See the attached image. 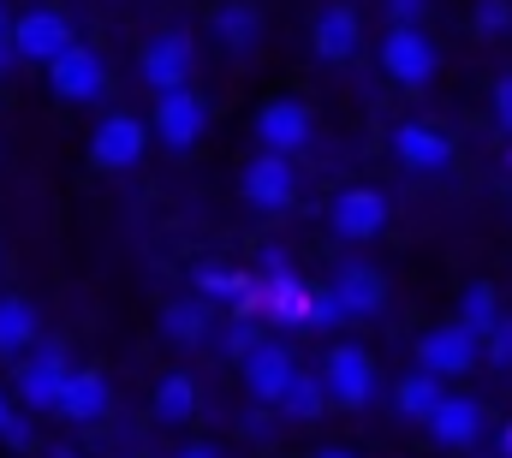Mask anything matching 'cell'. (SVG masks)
Segmentation results:
<instances>
[{
	"mask_svg": "<svg viewBox=\"0 0 512 458\" xmlns=\"http://www.w3.org/2000/svg\"><path fill=\"white\" fill-rule=\"evenodd\" d=\"M256 316H268L274 328H310V286L292 274V256L286 250H262Z\"/></svg>",
	"mask_w": 512,
	"mask_h": 458,
	"instance_id": "obj_1",
	"label": "cell"
},
{
	"mask_svg": "<svg viewBox=\"0 0 512 458\" xmlns=\"http://www.w3.org/2000/svg\"><path fill=\"white\" fill-rule=\"evenodd\" d=\"M322 387H328V399H334L340 411H364L370 393H376V357L358 340L328 345V357H322Z\"/></svg>",
	"mask_w": 512,
	"mask_h": 458,
	"instance_id": "obj_2",
	"label": "cell"
},
{
	"mask_svg": "<svg viewBox=\"0 0 512 458\" xmlns=\"http://www.w3.org/2000/svg\"><path fill=\"white\" fill-rule=\"evenodd\" d=\"M382 72L393 78V84H405V90L435 84L441 54H435V42L423 36V24H387V36H382Z\"/></svg>",
	"mask_w": 512,
	"mask_h": 458,
	"instance_id": "obj_3",
	"label": "cell"
},
{
	"mask_svg": "<svg viewBox=\"0 0 512 458\" xmlns=\"http://www.w3.org/2000/svg\"><path fill=\"white\" fill-rule=\"evenodd\" d=\"M137 72H143V84H149L155 96L191 90V72H197V42H191V30H161V36H149Z\"/></svg>",
	"mask_w": 512,
	"mask_h": 458,
	"instance_id": "obj_4",
	"label": "cell"
},
{
	"mask_svg": "<svg viewBox=\"0 0 512 458\" xmlns=\"http://www.w3.org/2000/svg\"><path fill=\"white\" fill-rule=\"evenodd\" d=\"M328 232L346 238V244H364V238H382L387 232V197L376 185H346L328 197Z\"/></svg>",
	"mask_w": 512,
	"mask_h": 458,
	"instance_id": "obj_5",
	"label": "cell"
},
{
	"mask_svg": "<svg viewBox=\"0 0 512 458\" xmlns=\"http://www.w3.org/2000/svg\"><path fill=\"white\" fill-rule=\"evenodd\" d=\"M239 191H245V203L262 209V215H280V209H292V197H298V167L286 161V155H251L245 161V173H239Z\"/></svg>",
	"mask_w": 512,
	"mask_h": 458,
	"instance_id": "obj_6",
	"label": "cell"
},
{
	"mask_svg": "<svg viewBox=\"0 0 512 458\" xmlns=\"http://www.w3.org/2000/svg\"><path fill=\"white\" fill-rule=\"evenodd\" d=\"M477 363H483V345L471 340L459 322H441V328H429V334L417 340V369H423V375H435V381L471 375Z\"/></svg>",
	"mask_w": 512,
	"mask_h": 458,
	"instance_id": "obj_7",
	"label": "cell"
},
{
	"mask_svg": "<svg viewBox=\"0 0 512 458\" xmlns=\"http://www.w3.org/2000/svg\"><path fill=\"white\" fill-rule=\"evenodd\" d=\"M256 137H262V149L268 155H298L310 137H316V114L304 108V102H292V96H274V102H262V114H256Z\"/></svg>",
	"mask_w": 512,
	"mask_h": 458,
	"instance_id": "obj_8",
	"label": "cell"
},
{
	"mask_svg": "<svg viewBox=\"0 0 512 458\" xmlns=\"http://www.w3.org/2000/svg\"><path fill=\"white\" fill-rule=\"evenodd\" d=\"M155 137L167 143V149H191L203 131H209V102L197 96V90H167V96H155Z\"/></svg>",
	"mask_w": 512,
	"mask_h": 458,
	"instance_id": "obj_9",
	"label": "cell"
},
{
	"mask_svg": "<svg viewBox=\"0 0 512 458\" xmlns=\"http://www.w3.org/2000/svg\"><path fill=\"white\" fill-rule=\"evenodd\" d=\"M48 84H54V96H60V102H96V96L108 90V66H102V54H96V48L72 42L60 60H48Z\"/></svg>",
	"mask_w": 512,
	"mask_h": 458,
	"instance_id": "obj_10",
	"label": "cell"
},
{
	"mask_svg": "<svg viewBox=\"0 0 512 458\" xmlns=\"http://www.w3.org/2000/svg\"><path fill=\"white\" fill-rule=\"evenodd\" d=\"M66 375H72L66 351H60V345H36V351L18 363V399H24L30 411H54V405H60Z\"/></svg>",
	"mask_w": 512,
	"mask_h": 458,
	"instance_id": "obj_11",
	"label": "cell"
},
{
	"mask_svg": "<svg viewBox=\"0 0 512 458\" xmlns=\"http://www.w3.org/2000/svg\"><path fill=\"white\" fill-rule=\"evenodd\" d=\"M143 149H149V125H143L137 114H108L102 125H96V137H90V161L108 167V173L137 167Z\"/></svg>",
	"mask_w": 512,
	"mask_h": 458,
	"instance_id": "obj_12",
	"label": "cell"
},
{
	"mask_svg": "<svg viewBox=\"0 0 512 458\" xmlns=\"http://www.w3.org/2000/svg\"><path fill=\"white\" fill-rule=\"evenodd\" d=\"M72 42H78V36H72L66 12H48V6H42V12H24V18L12 24V54H18V60H42V66H48V60H60Z\"/></svg>",
	"mask_w": 512,
	"mask_h": 458,
	"instance_id": "obj_13",
	"label": "cell"
},
{
	"mask_svg": "<svg viewBox=\"0 0 512 458\" xmlns=\"http://www.w3.org/2000/svg\"><path fill=\"white\" fill-rule=\"evenodd\" d=\"M393 155H399L405 173H447L453 167V137L435 131V125H423V119H405L393 131Z\"/></svg>",
	"mask_w": 512,
	"mask_h": 458,
	"instance_id": "obj_14",
	"label": "cell"
},
{
	"mask_svg": "<svg viewBox=\"0 0 512 458\" xmlns=\"http://www.w3.org/2000/svg\"><path fill=\"white\" fill-rule=\"evenodd\" d=\"M328 292H334V304L346 316H376L387 304V280H382L376 262H340L334 280H328Z\"/></svg>",
	"mask_w": 512,
	"mask_h": 458,
	"instance_id": "obj_15",
	"label": "cell"
},
{
	"mask_svg": "<svg viewBox=\"0 0 512 458\" xmlns=\"http://www.w3.org/2000/svg\"><path fill=\"white\" fill-rule=\"evenodd\" d=\"M423 429H429L435 447H477V435H483V405L465 399V393H447V399L429 411Z\"/></svg>",
	"mask_w": 512,
	"mask_h": 458,
	"instance_id": "obj_16",
	"label": "cell"
},
{
	"mask_svg": "<svg viewBox=\"0 0 512 458\" xmlns=\"http://www.w3.org/2000/svg\"><path fill=\"white\" fill-rule=\"evenodd\" d=\"M292 375H298V363H292V351L280 340H262L251 357H245V387H251L262 405H280V393H286Z\"/></svg>",
	"mask_w": 512,
	"mask_h": 458,
	"instance_id": "obj_17",
	"label": "cell"
},
{
	"mask_svg": "<svg viewBox=\"0 0 512 458\" xmlns=\"http://www.w3.org/2000/svg\"><path fill=\"white\" fill-rule=\"evenodd\" d=\"M108 405H114L108 375H96V369H72L66 387H60V405H54V411H60L66 423H102Z\"/></svg>",
	"mask_w": 512,
	"mask_h": 458,
	"instance_id": "obj_18",
	"label": "cell"
},
{
	"mask_svg": "<svg viewBox=\"0 0 512 458\" xmlns=\"http://www.w3.org/2000/svg\"><path fill=\"white\" fill-rule=\"evenodd\" d=\"M310 42H316V54H322V60H352V54H358V42H364L358 12H352V6H322V12H316V24H310Z\"/></svg>",
	"mask_w": 512,
	"mask_h": 458,
	"instance_id": "obj_19",
	"label": "cell"
},
{
	"mask_svg": "<svg viewBox=\"0 0 512 458\" xmlns=\"http://www.w3.org/2000/svg\"><path fill=\"white\" fill-rule=\"evenodd\" d=\"M197 292L227 304L233 316H256V280L239 268H197Z\"/></svg>",
	"mask_w": 512,
	"mask_h": 458,
	"instance_id": "obj_20",
	"label": "cell"
},
{
	"mask_svg": "<svg viewBox=\"0 0 512 458\" xmlns=\"http://www.w3.org/2000/svg\"><path fill=\"white\" fill-rule=\"evenodd\" d=\"M215 36H221L227 54H251L256 42H262V12H256L251 0H227V6H215Z\"/></svg>",
	"mask_w": 512,
	"mask_h": 458,
	"instance_id": "obj_21",
	"label": "cell"
},
{
	"mask_svg": "<svg viewBox=\"0 0 512 458\" xmlns=\"http://www.w3.org/2000/svg\"><path fill=\"white\" fill-rule=\"evenodd\" d=\"M441 399H447V381H435V375H423V369L399 375V387H393V411L411 417V423H429V411H435Z\"/></svg>",
	"mask_w": 512,
	"mask_h": 458,
	"instance_id": "obj_22",
	"label": "cell"
},
{
	"mask_svg": "<svg viewBox=\"0 0 512 458\" xmlns=\"http://www.w3.org/2000/svg\"><path fill=\"white\" fill-rule=\"evenodd\" d=\"M495 322H501V298H495V286H489V280H471V286L459 292V328L483 345V334H489Z\"/></svg>",
	"mask_w": 512,
	"mask_h": 458,
	"instance_id": "obj_23",
	"label": "cell"
},
{
	"mask_svg": "<svg viewBox=\"0 0 512 458\" xmlns=\"http://www.w3.org/2000/svg\"><path fill=\"white\" fill-rule=\"evenodd\" d=\"M191 417H197V381L185 369L161 375V387H155V423H191Z\"/></svg>",
	"mask_w": 512,
	"mask_h": 458,
	"instance_id": "obj_24",
	"label": "cell"
},
{
	"mask_svg": "<svg viewBox=\"0 0 512 458\" xmlns=\"http://www.w3.org/2000/svg\"><path fill=\"white\" fill-rule=\"evenodd\" d=\"M274 411H286L292 423H316V417L328 411V387H322V375H304V369H298V375L286 381V393H280Z\"/></svg>",
	"mask_w": 512,
	"mask_h": 458,
	"instance_id": "obj_25",
	"label": "cell"
},
{
	"mask_svg": "<svg viewBox=\"0 0 512 458\" xmlns=\"http://www.w3.org/2000/svg\"><path fill=\"white\" fill-rule=\"evenodd\" d=\"M36 345V310L24 298H0V357H18Z\"/></svg>",
	"mask_w": 512,
	"mask_h": 458,
	"instance_id": "obj_26",
	"label": "cell"
},
{
	"mask_svg": "<svg viewBox=\"0 0 512 458\" xmlns=\"http://www.w3.org/2000/svg\"><path fill=\"white\" fill-rule=\"evenodd\" d=\"M161 334H167L173 345H197L203 334H209V310H203L197 298H179V304L161 310Z\"/></svg>",
	"mask_w": 512,
	"mask_h": 458,
	"instance_id": "obj_27",
	"label": "cell"
},
{
	"mask_svg": "<svg viewBox=\"0 0 512 458\" xmlns=\"http://www.w3.org/2000/svg\"><path fill=\"white\" fill-rule=\"evenodd\" d=\"M471 30L477 36H507L512 30V0H471Z\"/></svg>",
	"mask_w": 512,
	"mask_h": 458,
	"instance_id": "obj_28",
	"label": "cell"
},
{
	"mask_svg": "<svg viewBox=\"0 0 512 458\" xmlns=\"http://www.w3.org/2000/svg\"><path fill=\"white\" fill-rule=\"evenodd\" d=\"M483 363H495V369H512V310H501V322L483 334Z\"/></svg>",
	"mask_w": 512,
	"mask_h": 458,
	"instance_id": "obj_29",
	"label": "cell"
},
{
	"mask_svg": "<svg viewBox=\"0 0 512 458\" xmlns=\"http://www.w3.org/2000/svg\"><path fill=\"white\" fill-rule=\"evenodd\" d=\"M256 345H262V328H256L251 316H233V328H227V357H239V363H245Z\"/></svg>",
	"mask_w": 512,
	"mask_h": 458,
	"instance_id": "obj_30",
	"label": "cell"
},
{
	"mask_svg": "<svg viewBox=\"0 0 512 458\" xmlns=\"http://www.w3.org/2000/svg\"><path fill=\"white\" fill-rule=\"evenodd\" d=\"M346 322V310L334 304V292L328 286H310V328H340Z\"/></svg>",
	"mask_w": 512,
	"mask_h": 458,
	"instance_id": "obj_31",
	"label": "cell"
},
{
	"mask_svg": "<svg viewBox=\"0 0 512 458\" xmlns=\"http://www.w3.org/2000/svg\"><path fill=\"white\" fill-rule=\"evenodd\" d=\"M0 441H6V447H18V453H24V447H30V423H24V417H18V411H12V417H6V423H0Z\"/></svg>",
	"mask_w": 512,
	"mask_h": 458,
	"instance_id": "obj_32",
	"label": "cell"
},
{
	"mask_svg": "<svg viewBox=\"0 0 512 458\" xmlns=\"http://www.w3.org/2000/svg\"><path fill=\"white\" fill-rule=\"evenodd\" d=\"M387 12H393V24H417L429 12V0H387Z\"/></svg>",
	"mask_w": 512,
	"mask_h": 458,
	"instance_id": "obj_33",
	"label": "cell"
},
{
	"mask_svg": "<svg viewBox=\"0 0 512 458\" xmlns=\"http://www.w3.org/2000/svg\"><path fill=\"white\" fill-rule=\"evenodd\" d=\"M495 119H501V125L512 131V72L501 78V84H495Z\"/></svg>",
	"mask_w": 512,
	"mask_h": 458,
	"instance_id": "obj_34",
	"label": "cell"
},
{
	"mask_svg": "<svg viewBox=\"0 0 512 458\" xmlns=\"http://www.w3.org/2000/svg\"><path fill=\"white\" fill-rule=\"evenodd\" d=\"M6 66H12V24L0 18V72H6Z\"/></svg>",
	"mask_w": 512,
	"mask_h": 458,
	"instance_id": "obj_35",
	"label": "cell"
},
{
	"mask_svg": "<svg viewBox=\"0 0 512 458\" xmlns=\"http://www.w3.org/2000/svg\"><path fill=\"white\" fill-rule=\"evenodd\" d=\"M179 458H227V453H221V447H209V441H197V447H185Z\"/></svg>",
	"mask_w": 512,
	"mask_h": 458,
	"instance_id": "obj_36",
	"label": "cell"
},
{
	"mask_svg": "<svg viewBox=\"0 0 512 458\" xmlns=\"http://www.w3.org/2000/svg\"><path fill=\"white\" fill-rule=\"evenodd\" d=\"M316 458H364V453H352V447H316Z\"/></svg>",
	"mask_w": 512,
	"mask_h": 458,
	"instance_id": "obj_37",
	"label": "cell"
},
{
	"mask_svg": "<svg viewBox=\"0 0 512 458\" xmlns=\"http://www.w3.org/2000/svg\"><path fill=\"white\" fill-rule=\"evenodd\" d=\"M501 453L512 458V423H507V429H501Z\"/></svg>",
	"mask_w": 512,
	"mask_h": 458,
	"instance_id": "obj_38",
	"label": "cell"
},
{
	"mask_svg": "<svg viewBox=\"0 0 512 458\" xmlns=\"http://www.w3.org/2000/svg\"><path fill=\"white\" fill-rule=\"evenodd\" d=\"M6 417H12V399H6V393H0V423H6Z\"/></svg>",
	"mask_w": 512,
	"mask_h": 458,
	"instance_id": "obj_39",
	"label": "cell"
},
{
	"mask_svg": "<svg viewBox=\"0 0 512 458\" xmlns=\"http://www.w3.org/2000/svg\"><path fill=\"white\" fill-rule=\"evenodd\" d=\"M54 458H78V453H72V447H54Z\"/></svg>",
	"mask_w": 512,
	"mask_h": 458,
	"instance_id": "obj_40",
	"label": "cell"
}]
</instances>
